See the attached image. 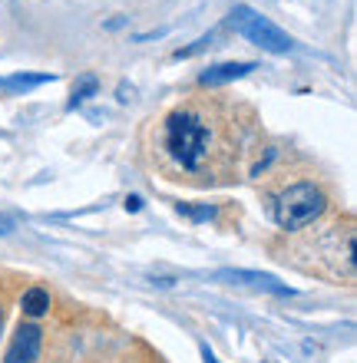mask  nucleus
I'll use <instances>...</instances> for the list:
<instances>
[{
    "label": "nucleus",
    "instance_id": "6e6552de",
    "mask_svg": "<svg viewBox=\"0 0 357 363\" xmlns=\"http://www.w3.org/2000/svg\"><path fill=\"white\" fill-rule=\"evenodd\" d=\"M20 307H23L27 317H43L50 311V294L43 287H30V291H23V297H20Z\"/></svg>",
    "mask_w": 357,
    "mask_h": 363
},
{
    "label": "nucleus",
    "instance_id": "1a4fd4ad",
    "mask_svg": "<svg viewBox=\"0 0 357 363\" xmlns=\"http://www.w3.org/2000/svg\"><path fill=\"white\" fill-rule=\"evenodd\" d=\"M99 93V79L93 77V73H83V77L77 79V86H73V96H70V109H77V106H83L87 99H93V96Z\"/></svg>",
    "mask_w": 357,
    "mask_h": 363
},
{
    "label": "nucleus",
    "instance_id": "2eb2a0df",
    "mask_svg": "<svg viewBox=\"0 0 357 363\" xmlns=\"http://www.w3.org/2000/svg\"><path fill=\"white\" fill-rule=\"evenodd\" d=\"M265 363H278V360H265Z\"/></svg>",
    "mask_w": 357,
    "mask_h": 363
},
{
    "label": "nucleus",
    "instance_id": "39448f33",
    "mask_svg": "<svg viewBox=\"0 0 357 363\" xmlns=\"http://www.w3.org/2000/svg\"><path fill=\"white\" fill-rule=\"evenodd\" d=\"M219 281H229V284H248L255 291H268V294H281V297H291L295 287L281 284L275 274H265V271H241V268H232V271H219Z\"/></svg>",
    "mask_w": 357,
    "mask_h": 363
},
{
    "label": "nucleus",
    "instance_id": "423d86ee",
    "mask_svg": "<svg viewBox=\"0 0 357 363\" xmlns=\"http://www.w3.org/2000/svg\"><path fill=\"white\" fill-rule=\"evenodd\" d=\"M258 69V63H251V60H245V63H219V67H209L199 77V83L202 86H222V83H235V79L248 77V73H255Z\"/></svg>",
    "mask_w": 357,
    "mask_h": 363
},
{
    "label": "nucleus",
    "instance_id": "f8f14e48",
    "mask_svg": "<svg viewBox=\"0 0 357 363\" xmlns=\"http://www.w3.org/2000/svg\"><path fill=\"white\" fill-rule=\"evenodd\" d=\"M10 231H13V221L7 215H0V235H10Z\"/></svg>",
    "mask_w": 357,
    "mask_h": 363
},
{
    "label": "nucleus",
    "instance_id": "f03ea898",
    "mask_svg": "<svg viewBox=\"0 0 357 363\" xmlns=\"http://www.w3.org/2000/svg\"><path fill=\"white\" fill-rule=\"evenodd\" d=\"M324 191L314 185V182H295V185H288V189H281L278 195H275V201H271V215H275V221H278L281 228H304V225H311V221L318 218L321 211H324Z\"/></svg>",
    "mask_w": 357,
    "mask_h": 363
},
{
    "label": "nucleus",
    "instance_id": "7ed1b4c3",
    "mask_svg": "<svg viewBox=\"0 0 357 363\" xmlns=\"http://www.w3.org/2000/svg\"><path fill=\"white\" fill-rule=\"evenodd\" d=\"M229 23L235 27V33H241V37L248 40V43L261 47L265 53H288V50H295V40H291L285 30L275 27L268 17H261L258 10L245 7V4L232 7V13H229Z\"/></svg>",
    "mask_w": 357,
    "mask_h": 363
},
{
    "label": "nucleus",
    "instance_id": "4468645a",
    "mask_svg": "<svg viewBox=\"0 0 357 363\" xmlns=\"http://www.w3.org/2000/svg\"><path fill=\"white\" fill-rule=\"evenodd\" d=\"M0 330H4V307H0Z\"/></svg>",
    "mask_w": 357,
    "mask_h": 363
},
{
    "label": "nucleus",
    "instance_id": "20e7f679",
    "mask_svg": "<svg viewBox=\"0 0 357 363\" xmlns=\"http://www.w3.org/2000/svg\"><path fill=\"white\" fill-rule=\"evenodd\" d=\"M40 347H43V330L37 324H20L4 354V363H37Z\"/></svg>",
    "mask_w": 357,
    "mask_h": 363
},
{
    "label": "nucleus",
    "instance_id": "9d476101",
    "mask_svg": "<svg viewBox=\"0 0 357 363\" xmlns=\"http://www.w3.org/2000/svg\"><path fill=\"white\" fill-rule=\"evenodd\" d=\"M179 215H185V218H192V221H209L215 218V205H179Z\"/></svg>",
    "mask_w": 357,
    "mask_h": 363
},
{
    "label": "nucleus",
    "instance_id": "9b49d317",
    "mask_svg": "<svg viewBox=\"0 0 357 363\" xmlns=\"http://www.w3.org/2000/svg\"><path fill=\"white\" fill-rule=\"evenodd\" d=\"M126 208H129V211H139V208H143V199H139V195H129V199H126Z\"/></svg>",
    "mask_w": 357,
    "mask_h": 363
},
{
    "label": "nucleus",
    "instance_id": "0eeeda50",
    "mask_svg": "<svg viewBox=\"0 0 357 363\" xmlns=\"http://www.w3.org/2000/svg\"><path fill=\"white\" fill-rule=\"evenodd\" d=\"M53 73H13V77H0V93L4 96H23L37 86L53 83Z\"/></svg>",
    "mask_w": 357,
    "mask_h": 363
},
{
    "label": "nucleus",
    "instance_id": "ddd939ff",
    "mask_svg": "<svg viewBox=\"0 0 357 363\" xmlns=\"http://www.w3.org/2000/svg\"><path fill=\"white\" fill-rule=\"evenodd\" d=\"M202 360H205V363H219V360H215V354L209 350V347H202Z\"/></svg>",
    "mask_w": 357,
    "mask_h": 363
},
{
    "label": "nucleus",
    "instance_id": "f257e3e1",
    "mask_svg": "<svg viewBox=\"0 0 357 363\" xmlns=\"http://www.w3.org/2000/svg\"><path fill=\"white\" fill-rule=\"evenodd\" d=\"M163 145L169 159L185 172H202L209 155L215 152V129L205 119V113L192 106H179L165 116Z\"/></svg>",
    "mask_w": 357,
    "mask_h": 363
}]
</instances>
